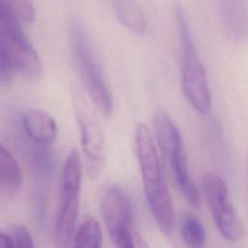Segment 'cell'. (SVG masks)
Instances as JSON below:
<instances>
[{"label": "cell", "mask_w": 248, "mask_h": 248, "mask_svg": "<svg viewBox=\"0 0 248 248\" xmlns=\"http://www.w3.org/2000/svg\"><path fill=\"white\" fill-rule=\"evenodd\" d=\"M143 191L151 214L164 234L172 229L173 206L154 139L145 124H140L135 133Z\"/></svg>", "instance_id": "6da1fadb"}, {"label": "cell", "mask_w": 248, "mask_h": 248, "mask_svg": "<svg viewBox=\"0 0 248 248\" xmlns=\"http://www.w3.org/2000/svg\"><path fill=\"white\" fill-rule=\"evenodd\" d=\"M70 42L75 68L91 101L104 115H110L112 97L88 35L79 21L75 20L71 24Z\"/></svg>", "instance_id": "7a4b0ae2"}, {"label": "cell", "mask_w": 248, "mask_h": 248, "mask_svg": "<svg viewBox=\"0 0 248 248\" xmlns=\"http://www.w3.org/2000/svg\"><path fill=\"white\" fill-rule=\"evenodd\" d=\"M176 20L180 35L181 87L191 107L200 114H207L211 107V95L205 69L200 59L187 17L181 7L176 8Z\"/></svg>", "instance_id": "3957f363"}, {"label": "cell", "mask_w": 248, "mask_h": 248, "mask_svg": "<svg viewBox=\"0 0 248 248\" xmlns=\"http://www.w3.org/2000/svg\"><path fill=\"white\" fill-rule=\"evenodd\" d=\"M153 131L161 154L177 187L192 205L198 206L200 196L190 174L183 140L179 130L168 112L159 109L154 113Z\"/></svg>", "instance_id": "277c9868"}, {"label": "cell", "mask_w": 248, "mask_h": 248, "mask_svg": "<svg viewBox=\"0 0 248 248\" xmlns=\"http://www.w3.org/2000/svg\"><path fill=\"white\" fill-rule=\"evenodd\" d=\"M80 189V157L77 150H72L62 171L59 208L54 226V238L60 248H68L73 239L79 211Z\"/></svg>", "instance_id": "5b68a950"}, {"label": "cell", "mask_w": 248, "mask_h": 248, "mask_svg": "<svg viewBox=\"0 0 248 248\" xmlns=\"http://www.w3.org/2000/svg\"><path fill=\"white\" fill-rule=\"evenodd\" d=\"M202 187L219 232L231 242L239 241L244 235V228L231 201L227 184L218 174L208 171L202 177Z\"/></svg>", "instance_id": "8992f818"}, {"label": "cell", "mask_w": 248, "mask_h": 248, "mask_svg": "<svg viewBox=\"0 0 248 248\" xmlns=\"http://www.w3.org/2000/svg\"><path fill=\"white\" fill-rule=\"evenodd\" d=\"M101 208L108 234L116 248H136L132 233V205L127 194L117 185L107 187Z\"/></svg>", "instance_id": "52a82bcc"}, {"label": "cell", "mask_w": 248, "mask_h": 248, "mask_svg": "<svg viewBox=\"0 0 248 248\" xmlns=\"http://www.w3.org/2000/svg\"><path fill=\"white\" fill-rule=\"evenodd\" d=\"M73 99L87 172L94 179L102 173L105 167L104 133L100 123L78 92H73Z\"/></svg>", "instance_id": "ba28073f"}, {"label": "cell", "mask_w": 248, "mask_h": 248, "mask_svg": "<svg viewBox=\"0 0 248 248\" xmlns=\"http://www.w3.org/2000/svg\"><path fill=\"white\" fill-rule=\"evenodd\" d=\"M222 22L231 36L238 43L248 40V5L245 0H219Z\"/></svg>", "instance_id": "9c48e42d"}, {"label": "cell", "mask_w": 248, "mask_h": 248, "mask_svg": "<svg viewBox=\"0 0 248 248\" xmlns=\"http://www.w3.org/2000/svg\"><path fill=\"white\" fill-rule=\"evenodd\" d=\"M26 135L39 144H46L54 140L57 135V125L54 118L41 109H30L22 118Z\"/></svg>", "instance_id": "30bf717a"}, {"label": "cell", "mask_w": 248, "mask_h": 248, "mask_svg": "<svg viewBox=\"0 0 248 248\" xmlns=\"http://www.w3.org/2000/svg\"><path fill=\"white\" fill-rule=\"evenodd\" d=\"M113 3L116 15L124 26L139 35L146 31L144 15L135 0H113Z\"/></svg>", "instance_id": "8fae6325"}, {"label": "cell", "mask_w": 248, "mask_h": 248, "mask_svg": "<svg viewBox=\"0 0 248 248\" xmlns=\"http://www.w3.org/2000/svg\"><path fill=\"white\" fill-rule=\"evenodd\" d=\"M74 236V248H102V228L100 223L91 216L82 220Z\"/></svg>", "instance_id": "7c38bea8"}, {"label": "cell", "mask_w": 248, "mask_h": 248, "mask_svg": "<svg viewBox=\"0 0 248 248\" xmlns=\"http://www.w3.org/2000/svg\"><path fill=\"white\" fill-rule=\"evenodd\" d=\"M0 182L11 190H17L22 184L20 168L12 153L0 142Z\"/></svg>", "instance_id": "4fadbf2b"}, {"label": "cell", "mask_w": 248, "mask_h": 248, "mask_svg": "<svg viewBox=\"0 0 248 248\" xmlns=\"http://www.w3.org/2000/svg\"><path fill=\"white\" fill-rule=\"evenodd\" d=\"M181 235L188 248L205 247V230L202 222L194 215H184L181 222Z\"/></svg>", "instance_id": "5bb4252c"}, {"label": "cell", "mask_w": 248, "mask_h": 248, "mask_svg": "<svg viewBox=\"0 0 248 248\" xmlns=\"http://www.w3.org/2000/svg\"><path fill=\"white\" fill-rule=\"evenodd\" d=\"M16 73L5 42L0 34V84L11 81Z\"/></svg>", "instance_id": "9a60e30c"}, {"label": "cell", "mask_w": 248, "mask_h": 248, "mask_svg": "<svg viewBox=\"0 0 248 248\" xmlns=\"http://www.w3.org/2000/svg\"><path fill=\"white\" fill-rule=\"evenodd\" d=\"M22 23H32L35 17L34 5L31 0H7Z\"/></svg>", "instance_id": "2e32d148"}, {"label": "cell", "mask_w": 248, "mask_h": 248, "mask_svg": "<svg viewBox=\"0 0 248 248\" xmlns=\"http://www.w3.org/2000/svg\"><path fill=\"white\" fill-rule=\"evenodd\" d=\"M14 248H34V241L28 229L22 225H16L13 230Z\"/></svg>", "instance_id": "e0dca14e"}, {"label": "cell", "mask_w": 248, "mask_h": 248, "mask_svg": "<svg viewBox=\"0 0 248 248\" xmlns=\"http://www.w3.org/2000/svg\"><path fill=\"white\" fill-rule=\"evenodd\" d=\"M0 248H14L13 240L0 231Z\"/></svg>", "instance_id": "ac0fdd59"}, {"label": "cell", "mask_w": 248, "mask_h": 248, "mask_svg": "<svg viewBox=\"0 0 248 248\" xmlns=\"http://www.w3.org/2000/svg\"><path fill=\"white\" fill-rule=\"evenodd\" d=\"M136 248H149V246L145 240L139 235L136 239Z\"/></svg>", "instance_id": "d6986e66"}]
</instances>
